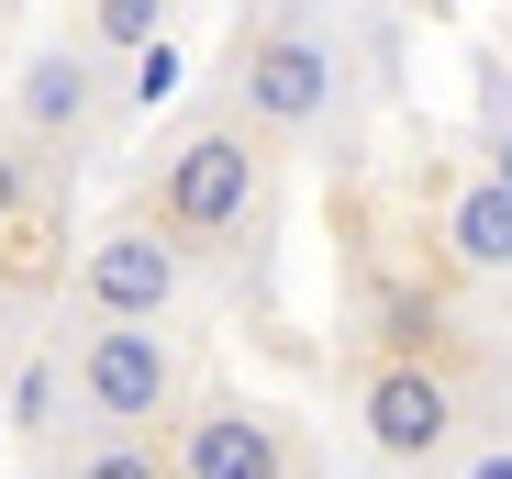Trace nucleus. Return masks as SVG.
Instances as JSON below:
<instances>
[{
  "instance_id": "10",
  "label": "nucleus",
  "mask_w": 512,
  "mask_h": 479,
  "mask_svg": "<svg viewBox=\"0 0 512 479\" xmlns=\"http://www.w3.org/2000/svg\"><path fill=\"white\" fill-rule=\"evenodd\" d=\"M67 479H179V457H156V446H134V435H112V446H90Z\"/></svg>"
},
{
  "instance_id": "7",
  "label": "nucleus",
  "mask_w": 512,
  "mask_h": 479,
  "mask_svg": "<svg viewBox=\"0 0 512 479\" xmlns=\"http://www.w3.org/2000/svg\"><path fill=\"white\" fill-rule=\"evenodd\" d=\"M446 257L468 279H512V179H468L446 201Z\"/></svg>"
},
{
  "instance_id": "4",
  "label": "nucleus",
  "mask_w": 512,
  "mask_h": 479,
  "mask_svg": "<svg viewBox=\"0 0 512 479\" xmlns=\"http://www.w3.org/2000/svg\"><path fill=\"white\" fill-rule=\"evenodd\" d=\"M334 90H346V67H334L323 34H245L234 45V101H245V123H268V134L323 123Z\"/></svg>"
},
{
  "instance_id": "5",
  "label": "nucleus",
  "mask_w": 512,
  "mask_h": 479,
  "mask_svg": "<svg viewBox=\"0 0 512 479\" xmlns=\"http://www.w3.org/2000/svg\"><path fill=\"white\" fill-rule=\"evenodd\" d=\"M357 435L390 457V468H423V457H446L457 446V390L435 357H379L368 390H357Z\"/></svg>"
},
{
  "instance_id": "15",
  "label": "nucleus",
  "mask_w": 512,
  "mask_h": 479,
  "mask_svg": "<svg viewBox=\"0 0 512 479\" xmlns=\"http://www.w3.org/2000/svg\"><path fill=\"white\" fill-rule=\"evenodd\" d=\"M0 379H12V335H0Z\"/></svg>"
},
{
  "instance_id": "11",
  "label": "nucleus",
  "mask_w": 512,
  "mask_h": 479,
  "mask_svg": "<svg viewBox=\"0 0 512 479\" xmlns=\"http://www.w3.org/2000/svg\"><path fill=\"white\" fill-rule=\"evenodd\" d=\"M179 78H190V67H179V45H167V34H156V45L134 56V78H123V101H134V112H156L167 90H179Z\"/></svg>"
},
{
  "instance_id": "14",
  "label": "nucleus",
  "mask_w": 512,
  "mask_h": 479,
  "mask_svg": "<svg viewBox=\"0 0 512 479\" xmlns=\"http://www.w3.org/2000/svg\"><path fill=\"white\" fill-rule=\"evenodd\" d=\"M490 179H512V134H501V145H490Z\"/></svg>"
},
{
  "instance_id": "6",
  "label": "nucleus",
  "mask_w": 512,
  "mask_h": 479,
  "mask_svg": "<svg viewBox=\"0 0 512 479\" xmlns=\"http://www.w3.org/2000/svg\"><path fill=\"white\" fill-rule=\"evenodd\" d=\"M167 457H179V479H290L279 424L245 413V402H190L167 424Z\"/></svg>"
},
{
  "instance_id": "8",
  "label": "nucleus",
  "mask_w": 512,
  "mask_h": 479,
  "mask_svg": "<svg viewBox=\"0 0 512 479\" xmlns=\"http://www.w3.org/2000/svg\"><path fill=\"white\" fill-rule=\"evenodd\" d=\"M90 101H101L90 56H34V67H23V134H78Z\"/></svg>"
},
{
  "instance_id": "13",
  "label": "nucleus",
  "mask_w": 512,
  "mask_h": 479,
  "mask_svg": "<svg viewBox=\"0 0 512 479\" xmlns=\"http://www.w3.org/2000/svg\"><path fill=\"white\" fill-rule=\"evenodd\" d=\"M457 479H512V446H479V457H457Z\"/></svg>"
},
{
  "instance_id": "1",
  "label": "nucleus",
  "mask_w": 512,
  "mask_h": 479,
  "mask_svg": "<svg viewBox=\"0 0 512 479\" xmlns=\"http://www.w3.org/2000/svg\"><path fill=\"white\" fill-rule=\"evenodd\" d=\"M256 190H268L256 134H245V123H201V134L156 168V223L179 234L190 257H212V246H234V234L256 223Z\"/></svg>"
},
{
  "instance_id": "3",
  "label": "nucleus",
  "mask_w": 512,
  "mask_h": 479,
  "mask_svg": "<svg viewBox=\"0 0 512 479\" xmlns=\"http://www.w3.org/2000/svg\"><path fill=\"white\" fill-rule=\"evenodd\" d=\"M179 268H190V246L167 223H112V234H90V257H78V301H90V324H167Z\"/></svg>"
},
{
  "instance_id": "2",
  "label": "nucleus",
  "mask_w": 512,
  "mask_h": 479,
  "mask_svg": "<svg viewBox=\"0 0 512 479\" xmlns=\"http://www.w3.org/2000/svg\"><path fill=\"white\" fill-rule=\"evenodd\" d=\"M78 402H90L112 435L179 424V346H167L156 324H101L90 346H78Z\"/></svg>"
},
{
  "instance_id": "12",
  "label": "nucleus",
  "mask_w": 512,
  "mask_h": 479,
  "mask_svg": "<svg viewBox=\"0 0 512 479\" xmlns=\"http://www.w3.org/2000/svg\"><path fill=\"white\" fill-rule=\"evenodd\" d=\"M23 190H34V156H23L12 134H0V234H12V223H23Z\"/></svg>"
},
{
  "instance_id": "9",
  "label": "nucleus",
  "mask_w": 512,
  "mask_h": 479,
  "mask_svg": "<svg viewBox=\"0 0 512 479\" xmlns=\"http://www.w3.org/2000/svg\"><path fill=\"white\" fill-rule=\"evenodd\" d=\"M167 34V0H90V45L101 56H145Z\"/></svg>"
}]
</instances>
